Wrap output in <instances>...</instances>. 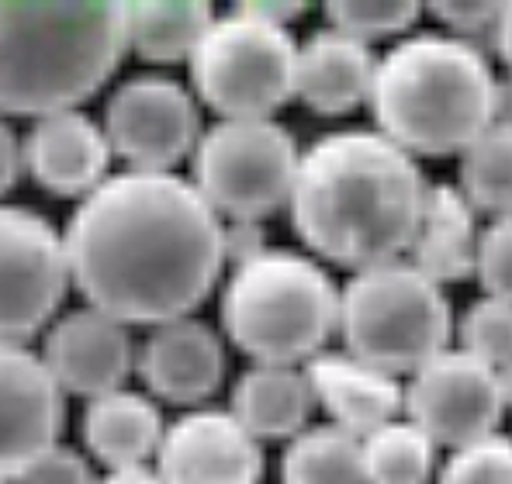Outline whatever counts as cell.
<instances>
[{"label": "cell", "mask_w": 512, "mask_h": 484, "mask_svg": "<svg viewBox=\"0 0 512 484\" xmlns=\"http://www.w3.org/2000/svg\"><path fill=\"white\" fill-rule=\"evenodd\" d=\"M457 336H461V350L488 363L492 370H502L512 363V301L488 298L481 294L468 312L457 322Z\"/></svg>", "instance_id": "4316f807"}, {"label": "cell", "mask_w": 512, "mask_h": 484, "mask_svg": "<svg viewBox=\"0 0 512 484\" xmlns=\"http://www.w3.org/2000/svg\"><path fill=\"white\" fill-rule=\"evenodd\" d=\"M405 412L436 446L461 450L485 440L506 412L499 370L450 346L409 377Z\"/></svg>", "instance_id": "30bf717a"}, {"label": "cell", "mask_w": 512, "mask_h": 484, "mask_svg": "<svg viewBox=\"0 0 512 484\" xmlns=\"http://www.w3.org/2000/svg\"><path fill=\"white\" fill-rule=\"evenodd\" d=\"M128 49V4H0V111L59 115L87 101Z\"/></svg>", "instance_id": "277c9868"}, {"label": "cell", "mask_w": 512, "mask_h": 484, "mask_svg": "<svg viewBox=\"0 0 512 484\" xmlns=\"http://www.w3.org/2000/svg\"><path fill=\"white\" fill-rule=\"evenodd\" d=\"M167 436L160 408L139 391H111L90 398L84 412V443L108 471L142 467Z\"/></svg>", "instance_id": "ffe728a7"}, {"label": "cell", "mask_w": 512, "mask_h": 484, "mask_svg": "<svg viewBox=\"0 0 512 484\" xmlns=\"http://www.w3.org/2000/svg\"><path fill=\"white\" fill-rule=\"evenodd\" d=\"M364 464L371 484H433L436 443L412 419H395L364 436Z\"/></svg>", "instance_id": "d4e9b609"}, {"label": "cell", "mask_w": 512, "mask_h": 484, "mask_svg": "<svg viewBox=\"0 0 512 484\" xmlns=\"http://www.w3.org/2000/svg\"><path fill=\"white\" fill-rule=\"evenodd\" d=\"M305 374L312 384L315 408H322L333 426L360 436V440L371 436L374 429L402 419L405 412V384L346 350L319 353L305 363Z\"/></svg>", "instance_id": "2e32d148"}, {"label": "cell", "mask_w": 512, "mask_h": 484, "mask_svg": "<svg viewBox=\"0 0 512 484\" xmlns=\"http://www.w3.org/2000/svg\"><path fill=\"white\" fill-rule=\"evenodd\" d=\"M423 14L416 0H333L326 4L329 28L371 45L391 35H405Z\"/></svg>", "instance_id": "484cf974"}, {"label": "cell", "mask_w": 512, "mask_h": 484, "mask_svg": "<svg viewBox=\"0 0 512 484\" xmlns=\"http://www.w3.org/2000/svg\"><path fill=\"white\" fill-rule=\"evenodd\" d=\"M378 56L371 45L350 39L336 28L312 32L298 52V97L315 115H350L371 104Z\"/></svg>", "instance_id": "ac0fdd59"}, {"label": "cell", "mask_w": 512, "mask_h": 484, "mask_svg": "<svg viewBox=\"0 0 512 484\" xmlns=\"http://www.w3.org/2000/svg\"><path fill=\"white\" fill-rule=\"evenodd\" d=\"M108 160V135L84 111L45 115L25 139V163L32 177L59 198H87L108 180Z\"/></svg>", "instance_id": "e0dca14e"}, {"label": "cell", "mask_w": 512, "mask_h": 484, "mask_svg": "<svg viewBox=\"0 0 512 484\" xmlns=\"http://www.w3.org/2000/svg\"><path fill=\"white\" fill-rule=\"evenodd\" d=\"M478 225L474 208L464 198L461 187L433 184L426 194L423 222L412 246V263L423 267L433 281H464L474 274V256H478Z\"/></svg>", "instance_id": "44dd1931"}, {"label": "cell", "mask_w": 512, "mask_h": 484, "mask_svg": "<svg viewBox=\"0 0 512 484\" xmlns=\"http://www.w3.org/2000/svg\"><path fill=\"white\" fill-rule=\"evenodd\" d=\"M198 104L177 80L142 73L118 83L104 104V135L111 153L132 170L170 173L201 142Z\"/></svg>", "instance_id": "8fae6325"}, {"label": "cell", "mask_w": 512, "mask_h": 484, "mask_svg": "<svg viewBox=\"0 0 512 484\" xmlns=\"http://www.w3.org/2000/svg\"><path fill=\"white\" fill-rule=\"evenodd\" d=\"M14 484H101L90 464L70 446H52Z\"/></svg>", "instance_id": "f546056e"}, {"label": "cell", "mask_w": 512, "mask_h": 484, "mask_svg": "<svg viewBox=\"0 0 512 484\" xmlns=\"http://www.w3.org/2000/svg\"><path fill=\"white\" fill-rule=\"evenodd\" d=\"M135 343L128 325L101 308H73L49 329L42 360L59 388L73 395L101 398L125 384L135 367Z\"/></svg>", "instance_id": "5bb4252c"}, {"label": "cell", "mask_w": 512, "mask_h": 484, "mask_svg": "<svg viewBox=\"0 0 512 484\" xmlns=\"http://www.w3.org/2000/svg\"><path fill=\"white\" fill-rule=\"evenodd\" d=\"M212 25L215 7L208 0H139L128 4V49L149 63H191Z\"/></svg>", "instance_id": "7402d4cb"}, {"label": "cell", "mask_w": 512, "mask_h": 484, "mask_svg": "<svg viewBox=\"0 0 512 484\" xmlns=\"http://www.w3.org/2000/svg\"><path fill=\"white\" fill-rule=\"evenodd\" d=\"M343 291L326 267L291 249H267L232 270L222 291V329L256 363H298L326 353L340 332Z\"/></svg>", "instance_id": "5b68a950"}, {"label": "cell", "mask_w": 512, "mask_h": 484, "mask_svg": "<svg viewBox=\"0 0 512 484\" xmlns=\"http://www.w3.org/2000/svg\"><path fill=\"white\" fill-rule=\"evenodd\" d=\"M101 484H163L160 471H149L146 464L142 467H122V471H108L101 478Z\"/></svg>", "instance_id": "836d02e7"}, {"label": "cell", "mask_w": 512, "mask_h": 484, "mask_svg": "<svg viewBox=\"0 0 512 484\" xmlns=\"http://www.w3.org/2000/svg\"><path fill=\"white\" fill-rule=\"evenodd\" d=\"M260 253H267L260 222H225V260L239 267Z\"/></svg>", "instance_id": "1f68e13d"}, {"label": "cell", "mask_w": 512, "mask_h": 484, "mask_svg": "<svg viewBox=\"0 0 512 484\" xmlns=\"http://www.w3.org/2000/svg\"><path fill=\"white\" fill-rule=\"evenodd\" d=\"M474 277L488 298L512 301V215L492 218L481 229L478 256H474Z\"/></svg>", "instance_id": "f1b7e54d"}, {"label": "cell", "mask_w": 512, "mask_h": 484, "mask_svg": "<svg viewBox=\"0 0 512 484\" xmlns=\"http://www.w3.org/2000/svg\"><path fill=\"white\" fill-rule=\"evenodd\" d=\"M298 170V142L274 118H222L194 149V187L229 222H260L291 204Z\"/></svg>", "instance_id": "ba28073f"}, {"label": "cell", "mask_w": 512, "mask_h": 484, "mask_svg": "<svg viewBox=\"0 0 512 484\" xmlns=\"http://www.w3.org/2000/svg\"><path fill=\"white\" fill-rule=\"evenodd\" d=\"M163 484H260V440L222 408H194L180 415L156 453Z\"/></svg>", "instance_id": "4fadbf2b"}, {"label": "cell", "mask_w": 512, "mask_h": 484, "mask_svg": "<svg viewBox=\"0 0 512 484\" xmlns=\"http://www.w3.org/2000/svg\"><path fill=\"white\" fill-rule=\"evenodd\" d=\"M146 388L173 405H198L215 395L225 377L222 339L201 319H173L153 325L135 357Z\"/></svg>", "instance_id": "9a60e30c"}, {"label": "cell", "mask_w": 512, "mask_h": 484, "mask_svg": "<svg viewBox=\"0 0 512 484\" xmlns=\"http://www.w3.org/2000/svg\"><path fill=\"white\" fill-rule=\"evenodd\" d=\"M436 484H512V440L492 433L461 450H450Z\"/></svg>", "instance_id": "83f0119b"}, {"label": "cell", "mask_w": 512, "mask_h": 484, "mask_svg": "<svg viewBox=\"0 0 512 484\" xmlns=\"http://www.w3.org/2000/svg\"><path fill=\"white\" fill-rule=\"evenodd\" d=\"M485 52L454 35H409L378 59L371 111L378 132L412 156H461L499 115Z\"/></svg>", "instance_id": "3957f363"}, {"label": "cell", "mask_w": 512, "mask_h": 484, "mask_svg": "<svg viewBox=\"0 0 512 484\" xmlns=\"http://www.w3.org/2000/svg\"><path fill=\"white\" fill-rule=\"evenodd\" d=\"M63 242L77 291L125 325L184 319L225 263V222L177 173L108 177L77 204Z\"/></svg>", "instance_id": "6da1fadb"}, {"label": "cell", "mask_w": 512, "mask_h": 484, "mask_svg": "<svg viewBox=\"0 0 512 484\" xmlns=\"http://www.w3.org/2000/svg\"><path fill=\"white\" fill-rule=\"evenodd\" d=\"M70 284L66 242L39 211L0 204V339L35 336Z\"/></svg>", "instance_id": "9c48e42d"}, {"label": "cell", "mask_w": 512, "mask_h": 484, "mask_svg": "<svg viewBox=\"0 0 512 484\" xmlns=\"http://www.w3.org/2000/svg\"><path fill=\"white\" fill-rule=\"evenodd\" d=\"M312 408L315 395L305 367L256 363L246 374H239L229 412L256 440H295L308 429Z\"/></svg>", "instance_id": "d6986e66"}, {"label": "cell", "mask_w": 512, "mask_h": 484, "mask_svg": "<svg viewBox=\"0 0 512 484\" xmlns=\"http://www.w3.org/2000/svg\"><path fill=\"white\" fill-rule=\"evenodd\" d=\"M426 194L416 156L378 128H346L301 153L288 208L312 253L357 274L412 253Z\"/></svg>", "instance_id": "7a4b0ae2"}, {"label": "cell", "mask_w": 512, "mask_h": 484, "mask_svg": "<svg viewBox=\"0 0 512 484\" xmlns=\"http://www.w3.org/2000/svg\"><path fill=\"white\" fill-rule=\"evenodd\" d=\"M298 52L301 42L288 25L236 4L215 18L191 56L194 90L225 121L270 118L298 97Z\"/></svg>", "instance_id": "52a82bcc"}, {"label": "cell", "mask_w": 512, "mask_h": 484, "mask_svg": "<svg viewBox=\"0 0 512 484\" xmlns=\"http://www.w3.org/2000/svg\"><path fill=\"white\" fill-rule=\"evenodd\" d=\"M284 484H371L364 464V440L333 422H319L288 440L281 457Z\"/></svg>", "instance_id": "603a6c76"}, {"label": "cell", "mask_w": 512, "mask_h": 484, "mask_svg": "<svg viewBox=\"0 0 512 484\" xmlns=\"http://www.w3.org/2000/svg\"><path fill=\"white\" fill-rule=\"evenodd\" d=\"M499 384H502V398H506V408H512V363L499 370Z\"/></svg>", "instance_id": "d590c367"}, {"label": "cell", "mask_w": 512, "mask_h": 484, "mask_svg": "<svg viewBox=\"0 0 512 484\" xmlns=\"http://www.w3.org/2000/svg\"><path fill=\"white\" fill-rule=\"evenodd\" d=\"M506 4H485V0H440L429 4V14L440 18V25L450 28L454 39H468L471 32H485V28H499V18Z\"/></svg>", "instance_id": "4dcf8cb0"}, {"label": "cell", "mask_w": 512, "mask_h": 484, "mask_svg": "<svg viewBox=\"0 0 512 484\" xmlns=\"http://www.w3.org/2000/svg\"><path fill=\"white\" fill-rule=\"evenodd\" d=\"M340 336L357 360L391 377H412L436 353L450 350L454 312L440 281L412 260H391L346 281Z\"/></svg>", "instance_id": "8992f818"}, {"label": "cell", "mask_w": 512, "mask_h": 484, "mask_svg": "<svg viewBox=\"0 0 512 484\" xmlns=\"http://www.w3.org/2000/svg\"><path fill=\"white\" fill-rule=\"evenodd\" d=\"M495 45H499L502 63H506L509 73H512V0L506 4V11H502L499 28H495Z\"/></svg>", "instance_id": "e575fe53"}, {"label": "cell", "mask_w": 512, "mask_h": 484, "mask_svg": "<svg viewBox=\"0 0 512 484\" xmlns=\"http://www.w3.org/2000/svg\"><path fill=\"white\" fill-rule=\"evenodd\" d=\"M63 429V388L42 357L0 339V484H14Z\"/></svg>", "instance_id": "7c38bea8"}, {"label": "cell", "mask_w": 512, "mask_h": 484, "mask_svg": "<svg viewBox=\"0 0 512 484\" xmlns=\"http://www.w3.org/2000/svg\"><path fill=\"white\" fill-rule=\"evenodd\" d=\"M464 198L492 218L512 215V121H495L461 153Z\"/></svg>", "instance_id": "cb8c5ba5"}, {"label": "cell", "mask_w": 512, "mask_h": 484, "mask_svg": "<svg viewBox=\"0 0 512 484\" xmlns=\"http://www.w3.org/2000/svg\"><path fill=\"white\" fill-rule=\"evenodd\" d=\"M21 160H25V146H18V135L0 121V194H7L18 184Z\"/></svg>", "instance_id": "d6a6232c"}]
</instances>
